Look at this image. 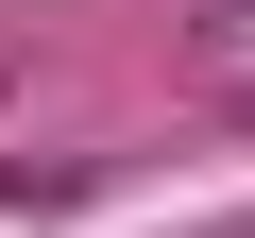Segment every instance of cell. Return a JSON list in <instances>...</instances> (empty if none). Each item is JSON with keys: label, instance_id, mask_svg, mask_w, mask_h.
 Listing matches in <instances>:
<instances>
[{"label": "cell", "instance_id": "6da1fadb", "mask_svg": "<svg viewBox=\"0 0 255 238\" xmlns=\"http://www.w3.org/2000/svg\"><path fill=\"white\" fill-rule=\"evenodd\" d=\"M187 85L221 119H255V0H187Z\"/></svg>", "mask_w": 255, "mask_h": 238}, {"label": "cell", "instance_id": "7a4b0ae2", "mask_svg": "<svg viewBox=\"0 0 255 238\" xmlns=\"http://www.w3.org/2000/svg\"><path fill=\"white\" fill-rule=\"evenodd\" d=\"M221 238H255V221H221Z\"/></svg>", "mask_w": 255, "mask_h": 238}]
</instances>
